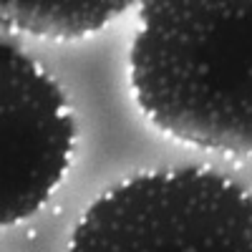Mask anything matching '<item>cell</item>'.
Masks as SVG:
<instances>
[{
  "label": "cell",
  "instance_id": "obj_1",
  "mask_svg": "<svg viewBox=\"0 0 252 252\" xmlns=\"http://www.w3.org/2000/svg\"><path fill=\"white\" fill-rule=\"evenodd\" d=\"M129 61L136 103L164 134L252 154V0H146Z\"/></svg>",
  "mask_w": 252,
  "mask_h": 252
},
{
  "label": "cell",
  "instance_id": "obj_4",
  "mask_svg": "<svg viewBox=\"0 0 252 252\" xmlns=\"http://www.w3.org/2000/svg\"><path fill=\"white\" fill-rule=\"evenodd\" d=\"M126 8L111 0H3L0 13L10 28L71 40L101 31Z\"/></svg>",
  "mask_w": 252,
  "mask_h": 252
},
{
  "label": "cell",
  "instance_id": "obj_3",
  "mask_svg": "<svg viewBox=\"0 0 252 252\" xmlns=\"http://www.w3.org/2000/svg\"><path fill=\"white\" fill-rule=\"evenodd\" d=\"M76 124L61 86L0 46V224L35 215L68 172Z\"/></svg>",
  "mask_w": 252,
  "mask_h": 252
},
{
  "label": "cell",
  "instance_id": "obj_2",
  "mask_svg": "<svg viewBox=\"0 0 252 252\" xmlns=\"http://www.w3.org/2000/svg\"><path fill=\"white\" fill-rule=\"evenodd\" d=\"M68 252H252V197L212 169L136 174L91 202Z\"/></svg>",
  "mask_w": 252,
  "mask_h": 252
}]
</instances>
